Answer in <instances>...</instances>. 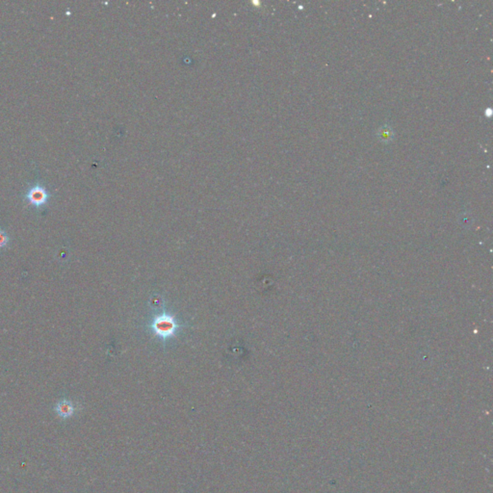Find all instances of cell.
<instances>
[{
    "label": "cell",
    "mask_w": 493,
    "mask_h": 493,
    "mask_svg": "<svg viewBox=\"0 0 493 493\" xmlns=\"http://www.w3.org/2000/svg\"><path fill=\"white\" fill-rule=\"evenodd\" d=\"M52 197L51 193L47 188V186L41 182H36L34 184L29 185L28 188L25 191L23 195V199L28 203L29 205L41 209L45 207Z\"/></svg>",
    "instance_id": "1"
},
{
    "label": "cell",
    "mask_w": 493,
    "mask_h": 493,
    "mask_svg": "<svg viewBox=\"0 0 493 493\" xmlns=\"http://www.w3.org/2000/svg\"><path fill=\"white\" fill-rule=\"evenodd\" d=\"M76 406L67 399H62L54 406V411L61 419L71 418L76 413Z\"/></svg>",
    "instance_id": "2"
},
{
    "label": "cell",
    "mask_w": 493,
    "mask_h": 493,
    "mask_svg": "<svg viewBox=\"0 0 493 493\" xmlns=\"http://www.w3.org/2000/svg\"><path fill=\"white\" fill-rule=\"evenodd\" d=\"M174 329H175L174 321L167 316L158 318L154 324V330L162 336L170 335L173 332Z\"/></svg>",
    "instance_id": "3"
},
{
    "label": "cell",
    "mask_w": 493,
    "mask_h": 493,
    "mask_svg": "<svg viewBox=\"0 0 493 493\" xmlns=\"http://www.w3.org/2000/svg\"><path fill=\"white\" fill-rule=\"evenodd\" d=\"M378 136L380 141L384 143L390 142L393 138V130L389 125H383L378 130Z\"/></svg>",
    "instance_id": "4"
},
{
    "label": "cell",
    "mask_w": 493,
    "mask_h": 493,
    "mask_svg": "<svg viewBox=\"0 0 493 493\" xmlns=\"http://www.w3.org/2000/svg\"><path fill=\"white\" fill-rule=\"evenodd\" d=\"M10 242V237L6 230L0 228V250L5 249L8 246Z\"/></svg>",
    "instance_id": "5"
}]
</instances>
